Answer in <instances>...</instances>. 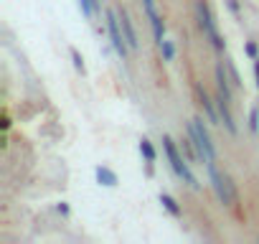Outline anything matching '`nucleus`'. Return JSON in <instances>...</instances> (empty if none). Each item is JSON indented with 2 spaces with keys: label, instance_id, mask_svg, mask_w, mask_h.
<instances>
[{
  "label": "nucleus",
  "instance_id": "5",
  "mask_svg": "<svg viewBox=\"0 0 259 244\" xmlns=\"http://www.w3.org/2000/svg\"><path fill=\"white\" fill-rule=\"evenodd\" d=\"M198 23H201V28L208 33V38L213 41V46L216 49H224V41L219 38V33H216V28H213V21H211V13H208V8L203 6V3H198Z\"/></svg>",
  "mask_w": 259,
  "mask_h": 244
},
{
  "label": "nucleus",
  "instance_id": "4",
  "mask_svg": "<svg viewBox=\"0 0 259 244\" xmlns=\"http://www.w3.org/2000/svg\"><path fill=\"white\" fill-rule=\"evenodd\" d=\"M119 16H114L112 11H107V26H109V36H112V46H114V51L124 59L127 56V38H122V31H119Z\"/></svg>",
  "mask_w": 259,
  "mask_h": 244
},
{
  "label": "nucleus",
  "instance_id": "11",
  "mask_svg": "<svg viewBox=\"0 0 259 244\" xmlns=\"http://www.w3.org/2000/svg\"><path fill=\"white\" fill-rule=\"evenodd\" d=\"M160 49H163V59H165V61H173V56H176V49H173V44L163 38V41H160Z\"/></svg>",
  "mask_w": 259,
  "mask_h": 244
},
{
  "label": "nucleus",
  "instance_id": "9",
  "mask_svg": "<svg viewBox=\"0 0 259 244\" xmlns=\"http://www.w3.org/2000/svg\"><path fill=\"white\" fill-rule=\"evenodd\" d=\"M201 104H203V109L208 112V119H211V122H219V114L213 112V104H211V99H208V94H206L203 89H201Z\"/></svg>",
  "mask_w": 259,
  "mask_h": 244
},
{
  "label": "nucleus",
  "instance_id": "12",
  "mask_svg": "<svg viewBox=\"0 0 259 244\" xmlns=\"http://www.w3.org/2000/svg\"><path fill=\"white\" fill-rule=\"evenodd\" d=\"M160 201L165 204V209H168V211H170L173 216H178V214H181V209H178V204H176V201H173V198H170L168 193H163V196H160Z\"/></svg>",
  "mask_w": 259,
  "mask_h": 244
},
{
  "label": "nucleus",
  "instance_id": "10",
  "mask_svg": "<svg viewBox=\"0 0 259 244\" xmlns=\"http://www.w3.org/2000/svg\"><path fill=\"white\" fill-rule=\"evenodd\" d=\"M81 11H84V16H94L99 11V3L97 0H81Z\"/></svg>",
  "mask_w": 259,
  "mask_h": 244
},
{
  "label": "nucleus",
  "instance_id": "15",
  "mask_svg": "<svg viewBox=\"0 0 259 244\" xmlns=\"http://www.w3.org/2000/svg\"><path fill=\"white\" fill-rule=\"evenodd\" d=\"M254 69H256V84H259V61H256V66H254Z\"/></svg>",
  "mask_w": 259,
  "mask_h": 244
},
{
  "label": "nucleus",
  "instance_id": "3",
  "mask_svg": "<svg viewBox=\"0 0 259 244\" xmlns=\"http://www.w3.org/2000/svg\"><path fill=\"white\" fill-rule=\"evenodd\" d=\"M208 171H211V181H213V188H216V196L221 198V204H234L236 193H234L231 181H229L226 176H221V173L216 171V166H213V163H208Z\"/></svg>",
  "mask_w": 259,
  "mask_h": 244
},
{
  "label": "nucleus",
  "instance_id": "7",
  "mask_svg": "<svg viewBox=\"0 0 259 244\" xmlns=\"http://www.w3.org/2000/svg\"><path fill=\"white\" fill-rule=\"evenodd\" d=\"M219 112H221V119H224V125H226V130H229V133H236V125H234V117H231V112H229V99H224L221 94H219Z\"/></svg>",
  "mask_w": 259,
  "mask_h": 244
},
{
  "label": "nucleus",
  "instance_id": "6",
  "mask_svg": "<svg viewBox=\"0 0 259 244\" xmlns=\"http://www.w3.org/2000/svg\"><path fill=\"white\" fill-rule=\"evenodd\" d=\"M119 21H122V31H124V38H127V46L130 49H138V36L133 31V23H130V16L124 11H119Z\"/></svg>",
  "mask_w": 259,
  "mask_h": 244
},
{
  "label": "nucleus",
  "instance_id": "1",
  "mask_svg": "<svg viewBox=\"0 0 259 244\" xmlns=\"http://www.w3.org/2000/svg\"><path fill=\"white\" fill-rule=\"evenodd\" d=\"M188 133H191V143L196 145L198 158L206 160V166L213 163V160H216V153H213V143H211V138H208L206 128H203V122H201V119L188 122Z\"/></svg>",
  "mask_w": 259,
  "mask_h": 244
},
{
  "label": "nucleus",
  "instance_id": "8",
  "mask_svg": "<svg viewBox=\"0 0 259 244\" xmlns=\"http://www.w3.org/2000/svg\"><path fill=\"white\" fill-rule=\"evenodd\" d=\"M97 178H99V183H104V186H117V176L109 171V168H97Z\"/></svg>",
  "mask_w": 259,
  "mask_h": 244
},
{
  "label": "nucleus",
  "instance_id": "2",
  "mask_svg": "<svg viewBox=\"0 0 259 244\" xmlns=\"http://www.w3.org/2000/svg\"><path fill=\"white\" fill-rule=\"evenodd\" d=\"M163 145H165V153H168V160H170L173 171H176V173H178V176H181V178L191 186V188H198V181L193 178V173L188 171V166H186V163H183V158L178 155V150H176L173 140H170V138H165V140H163Z\"/></svg>",
  "mask_w": 259,
  "mask_h": 244
},
{
  "label": "nucleus",
  "instance_id": "13",
  "mask_svg": "<svg viewBox=\"0 0 259 244\" xmlns=\"http://www.w3.org/2000/svg\"><path fill=\"white\" fill-rule=\"evenodd\" d=\"M140 150H143V155L148 158V163H153V160H155V150H153V145H150L148 140H143V143H140Z\"/></svg>",
  "mask_w": 259,
  "mask_h": 244
},
{
  "label": "nucleus",
  "instance_id": "14",
  "mask_svg": "<svg viewBox=\"0 0 259 244\" xmlns=\"http://www.w3.org/2000/svg\"><path fill=\"white\" fill-rule=\"evenodd\" d=\"M256 119H259V112H251V128L254 130H259V122Z\"/></svg>",
  "mask_w": 259,
  "mask_h": 244
}]
</instances>
